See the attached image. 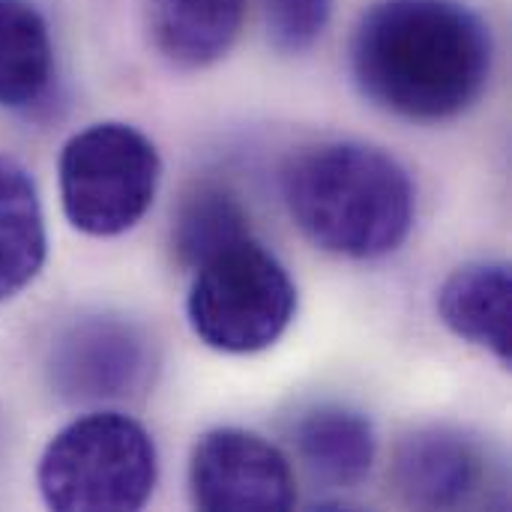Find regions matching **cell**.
Listing matches in <instances>:
<instances>
[{
    "label": "cell",
    "mask_w": 512,
    "mask_h": 512,
    "mask_svg": "<svg viewBox=\"0 0 512 512\" xmlns=\"http://www.w3.org/2000/svg\"><path fill=\"white\" fill-rule=\"evenodd\" d=\"M351 72L381 111L450 120L489 81L492 33L462 0H375L354 27Z\"/></svg>",
    "instance_id": "6da1fadb"
},
{
    "label": "cell",
    "mask_w": 512,
    "mask_h": 512,
    "mask_svg": "<svg viewBox=\"0 0 512 512\" xmlns=\"http://www.w3.org/2000/svg\"><path fill=\"white\" fill-rule=\"evenodd\" d=\"M282 192L315 246L354 261L396 252L417 216L405 165L363 141H327L297 153L282 174Z\"/></svg>",
    "instance_id": "7a4b0ae2"
},
{
    "label": "cell",
    "mask_w": 512,
    "mask_h": 512,
    "mask_svg": "<svg viewBox=\"0 0 512 512\" xmlns=\"http://www.w3.org/2000/svg\"><path fill=\"white\" fill-rule=\"evenodd\" d=\"M156 474L150 432L120 411H96L48 441L36 483L57 512H132L150 501Z\"/></svg>",
    "instance_id": "3957f363"
},
{
    "label": "cell",
    "mask_w": 512,
    "mask_h": 512,
    "mask_svg": "<svg viewBox=\"0 0 512 512\" xmlns=\"http://www.w3.org/2000/svg\"><path fill=\"white\" fill-rule=\"evenodd\" d=\"M294 312V279L255 237L204 261L186 300L192 333L222 354H258L276 345Z\"/></svg>",
    "instance_id": "277c9868"
},
{
    "label": "cell",
    "mask_w": 512,
    "mask_h": 512,
    "mask_svg": "<svg viewBox=\"0 0 512 512\" xmlns=\"http://www.w3.org/2000/svg\"><path fill=\"white\" fill-rule=\"evenodd\" d=\"M57 174L69 225L90 237H117L150 210L162 159L141 129L108 120L81 129L63 144Z\"/></svg>",
    "instance_id": "5b68a950"
},
{
    "label": "cell",
    "mask_w": 512,
    "mask_h": 512,
    "mask_svg": "<svg viewBox=\"0 0 512 512\" xmlns=\"http://www.w3.org/2000/svg\"><path fill=\"white\" fill-rule=\"evenodd\" d=\"M45 372L51 390L72 405L135 399L150 384V339L120 315H87L54 336Z\"/></svg>",
    "instance_id": "8992f818"
},
{
    "label": "cell",
    "mask_w": 512,
    "mask_h": 512,
    "mask_svg": "<svg viewBox=\"0 0 512 512\" xmlns=\"http://www.w3.org/2000/svg\"><path fill=\"white\" fill-rule=\"evenodd\" d=\"M192 504L204 512H285L294 507V471L261 435L213 429L189 462Z\"/></svg>",
    "instance_id": "52a82bcc"
},
{
    "label": "cell",
    "mask_w": 512,
    "mask_h": 512,
    "mask_svg": "<svg viewBox=\"0 0 512 512\" xmlns=\"http://www.w3.org/2000/svg\"><path fill=\"white\" fill-rule=\"evenodd\" d=\"M486 480L480 447L450 426H426L402 438L393 483L405 504L420 510L465 507Z\"/></svg>",
    "instance_id": "ba28073f"
},
{
    "label": "cell",
    "mask_w": 512,
    "mask_h": 512,
    "mask_svg": "<svg viewBox=\"0 0 512 512\" xmlns=\"http://www.w3.org/2000/svg\"><path fill=\"white\" fill-rule=\"evenodd\" d=\"M441 321L465 342L512 366V273L501 261L453 270L438 291Z\"/></svg>",
    "instance_id": "9c48e42d"
},
{
    "label": "cell",
    "mask_w": 512,
    "mask_h": 512,
    "mask_svg": "<svg viewBox=\"0 0 512 512\" xmlns=\"http://www.w3.org/2000/svg\"><path fill=\"white\" fill-rule=\"evenodd\" d=\"M246 0H147V30L156 51L180 69L222 60L240 36Z\"/></svg>",
    "instance_id": "30bf717a"
},
{
    "label": "cell",
    "mask_w": 512,
    "mask_h": 512,
    "mask_svg": "<svg viewBox=\"0 0 512 512\" xmlns=\"http://www.w3.org/2000/svg\"><path fill=\"white\" fill-rule=\"evenodd\" d=\"M294 447L312 477L351 489L375 465V429L357 408L324 402L309 408L294 426Z\"/></svg>",
    "instance_id": "8fae6325"
},
{
    "label": "cell",
    "mask_w": 512,
    "mask_h": 512,
    "mask_svg": "<svg viewBox=\"0 0 512 512\" xmlns=\"http://www.w3.org/2000/svg\"><path fill=\"white\" fill-rule=\"evenodd\" d=\"M48 237L33 177L0 156V303L27 288L45 264Z\"/></svg>",
    "instance_id": "7c38bea8"
},
{
    "label": "cell",
    "mask_w": 512,
    "mask_h": 512,
    "mask_svg": "<svg viewBox=\"0 0 512 512\" xmlns=\"http://www.w3.org/2000/svg\"><path fill=\"white\" fill-rule=\"evenodd\" d=\"M51 72L54 45L45 15L30 0H0V108L39 102Z\"/></svg>",
    "instance_id": "4fadbf2b"
},
{
    "label": "cell",
    "mask_w": 512,
    "mask_h": 512,
    "mask_svg": "<svg viewBox=\"0 0 512 512\" xmlns=\"http://www.w3.org/2000/svg\"><path fill=\"white\" fill-rule=\"evenodd\" d=\"M246 237H252L249 213L228 186L198 183L183 195L171 231L174 258L183 270L195 273L204 261Z\"/></svg>",
    "instance_id": "5bb4252c"
},
{
    "label": "cell",
    "mask_w": 512,
    "mask_h": 512,
    "mask_svg": "<svg viewBox=\"0 0 512 512\" xmlns=\"http://www.w3.org/2000/svg\"><path fill=\"white\" fill-rule=\"evenodd\" d=\"M267 36L282 54L309 51L330 24L333 0H261Z\"/></svg>",
    "instance_id": "9a60e30c"
}]
</instances>
